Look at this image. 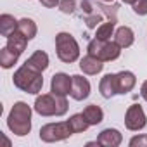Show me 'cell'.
<instances>
[{"label":"cell","instance_id":"277c9868","mask_svg":"<svg viewBox=\"0 0 147 147\" xmlns=\"http://www.w3.org/2000/svg\"><path fill=\"white\" fill-rule=\"evenodd\" d=\"M55 49H57V57L62 62H75L80 55V47L76 40L69 33H59L55 36Z\"/></svg>","mask_w":147,"mask_h":147},{"label":"cell","instance_id":"6da1fadb","mask_svg":"<svg viewBox=\"0 0 147 147\" xmlns=\"http://www.w3.org/2000/svg\"><path fill=\"white\" fill-rule=\"evenodd\" d=\"M12 82L18 88H21L26 94H38L43 87V78H42V71L28 66L26 62L14 73Z\"/></svg>","mask_w":147,"mask_h":147},{"label":"cell","instance_id":"f546056e","mask_svg":"<svg viewBox=\"0 0 147 147\" xmlns=\"http://www.w3.org/2000/svg\"><path fill=\"white\" fill-rule=\"evenodd\" d=\"M140 95L147 100V82H144L142 83V88H140Z\"/></svg>","mask_w":147,"mask_h":147},{"label":"cell","instance_id":"4dcf8cb0","mask_svg":"<svg viewBox=\"0 0 147 147\" xmlns=\"http://www.w3.org/2000/svg\"><path fill=\"white\" fill-rule=\"evenodd\" d=\"M123 2H125V4H131V5H133V4L137 2V0H123Z\"/></svg>","mask_w":147,"mask_h":147},{"label":"cell","instance_id":"2e32d148","mask_svg":"<svg viewBox=\"0 0 147 147\" xmlns=\"http://www.w3.org/2000/svg\"><path fill=\"white\" fill-rule=\"evenodd\" d=\"M26 64L43 73V71L49 67V55H47L43 50H36V52H35V54L26 61Z\"/></svg>","mask_w":147,"mask_h":147},{"label":"cell","instance_id":"d4e9b609","mask_svg":"<svg viewBox=\"0 0 147 147\" xmlns=\"http://www.w3.org/2000/svg\"><path fill=\"white\" fill-rule=\"evenodd\" d=\"M100 9H102V12L104 14H107V18H109V21H113V23H116V12H118V9H119V5H113V7H109V5H100Z\"/></svg>","mask_w":147,"mask_h":147},{"label":"cell","instance_id":"7c38bea8","mask_svg":"<svg viewBox=\"0 0 147 147\" xmlns=\"http://www.w3.org/2000/svg\"><path fill=\"white\" fill-rule=\"evenodd\" d=\"M116 82H118V94H128L135 87L137 78L131 71H121L116 75Z\"/></svg>","mask_w":147,"mask_h":147},{"label":"cell","instance_id":"ba28073f","mask_svg":"<svg viewBox=\"0 0 147 147\" xmlns=\"http://www.w3.org/2000/svg\"><path fill=\"white\" fill-rule=\"evenodd\" d=\"M73 87V76L66 75V73H55L50 82V92L59 94V95H67L71 94Z\"/></svg>","mask_w":147,"mask_h":147},{"label":"cell","instance_id":"30bf717a","mask_svg":"<svg viewBox=\"0 0 147 147\" xmlns=\"http://www.w3.org/2000/svg\"><path fill=\"white\" fill-rule=\"evenodd\" d=\"M121 140H123L121 133L118 130H114V128H106L97 137L99 145H104V147H118L121 144Z\"/></svg>","mask_w":147,"mask_h":147},{"label":"cell","instance_id":"8992f818","mask_svg":"<svg viewBox=\"0 0 147 147\" xmlns=\"http://www.w3.org/2000/svg\"><path fill=\"white\" fill-rule=\"evenodd\" d=\"M71 135H73V130L67 121L49 123L40 128V138L43 142H59V140H66Z\"/></svg>","mask_w":147,"mask_h":147},{"label":"cell","instance_id":"1f68e13d","mask_svg":"<svg viewBox=\"0 0 147 147\" xmlns=\"http://www.w3.org/2000/svg\"><path fill=\"white\" fill-rule=\"evenodd\" d=\"M100 2H113V0H100Z\"/></svg>","mask_w":147,"mask_h":147},{"label":"cell","instance_id":"4316f807","mask_svg":"<svg viewBox=\"0 0 147 147\" xmlns=\"http://www.w3.org/2000/svg\"><path fill=\"white\" fill-rule=\"evenodd\" d=\"M130 145L135 147V145H147V135H140V137H133L130 140Z\"/></svg>","mask_w":147,"mask_h":147},{"label":"cell","instance_id":"ffe728a7","mask_svg":"<svg viewBox=\"0 0 147 147\" xmlns=\"http://www.w3.org/2000/svg\"><path fill=\"white\" fill-rule=\"evenodd\" d=\"M18 31H19L24 38L31 40V38H35V35H36V24H35L31 19L24 18V19L18 21Z\"/></svg>","mask_w":147,"mask_h":147},{"label":"cell","instance_id":"9a60e30c","mask_svg":"<svg viewBox=\"0 0 147 147\" xmlns=\"http://www.w3.org/2000/svg\"><path fill=\"white\" fill-rule=\"evenodd\" d=\"M133 40H135L133 31H131V28H128V26H121V28H118L116 33H114V42H116L121 49L130 47V45L133 43Z\"/></svg>","mask_w":147,"mask_h":147},{"label":"cell","instance_id":"ac0fdd59","mask_svg":"<svg viewBox=\"0 0 147 147\" xmlns=\"http://www.w3.org/2000/svg\"><path fill=\"white\" fill-rule=\"evenodd\" d=\"M83 114H85V118H87V121H88L90 125H99V123L104 119V111H102L99 106H95V104L87 106V107L83 109Z\"/></svg>","mask_w":147,"mask_h":147},{"label":"cell","instance_id":"7a4b0ae2","mask_svg":"<svg viewBox=\"0 0 147 147\" xmlns=\"http://www.w3.org/2000/svg\"><path fill=\"white\" fill-rule=\"evenodd\" d=\"M7 126L18 137L28 135L31 130V107L26 102H16L9 113Z\"/></svg>","mask_w":147,"mask_h":147},{"label":"cell","instance_id":"8fae6325","mask_svg":"<svg viewBox=\"0 0 147 147\" xmlns=\"http://www.w3.org/2000/svg\"><path fill=\"white\" fill-rule=\"evenodd\" d=\"M99 92L104 99H111L118 94V82H116V75H106L100 83H99Z\"/></svg>","mask_w":147,"mask_h":147},{"label":"cell","instance_id":"484cf974","mask_svg":"<svg viewBox=\"0 0 147 147\" xmlns=\"http://www.w3.org/2000/svg\"><path fill=\"white\" fill-rule=\"evenodd\" d=\"M133 12L138 16H145L147 14V0H137L133 4Z\"/></svg>","mask_w":147,"mask_h":147},{"label":"cell","instance_id":"52a82bcc","mask_svg":"<svg viewBox=\"0 0 147 147\" xmlns=\"http://www.w3.org/2000/svg\"><path fill=\"white\" fill-rule=\"evenodd\" d=\"M145 123H147V118H145L144 109H142L138 104L130 106L128 111H126V116H125V125H126V128L131 130V131H138V130H142V128L145 126Z\"/></svg>","mask_w":147,"mask_h":147},{"label":"cell","instance_id":"7402d4cb","mask_svg":"<svg viewBox=\"0 0 147 147\" xmlns=\"http://www.w3.org/2000/svg\"><path fill=\"white\" fill-rule=\"evenodd\" d=\"M114 24H116V23H113V21L107 19V23H104V24H100V26L97 28V35H95V38H99V40H109V38L113 36Z\"/></svg>","mask_w":147,"mask_h":147},{"label":"cell","instance_id":"d6986e66","mask_svg":"<svg viewBox=\"0 0 147 147\" xmlns=\"http://www.w3.org/2000/svg\"><path fill=\"white\" fill-rule=\"evenodd\" d=\"M67 123H69L73 133H82V131H85V130L90 126V123L87 121V118H85L83 113H82V114H73V116L67 119Z\"/></svg>","mask_w":147,"mask_h":147},{"label":"cell","instance_id":"9c48e42d","mask_svg":"<svg viewBox=\"0 0 147 147\" xmlns=\"http://www.w3.org/2000/svg\"><path fill=\"white\" fill-rule=\"evenodd\" d=\"M90 95V83L87 78L75 75L73 76V87H71V97L75 100H83Z\"/></svg>","mask_w":147,"mask_h":147},{"label":"cell","instance_id":"5b68a950","mask_svg":"<svg viewBox=\"0 0 147 147\" xmlns=\"http://www.w3.org/2000/svg\"><path fill=\"white\" fill-rule=\"evenodd\" d=\"M88 54L100 59L102 62L106 61H114L119 57L121 54V47L116 43V42H109V40H99V38H94L90 43H88Z\"/></svg>","mask_w":147,"mask_h":147},{"label":"cell","instance_id":"603a6c76","mask_svg":"<svg viewBox=\"0 0 147 147\" xmlns=\"http://www.w3.org/2000/svg\"><path fill=\"white\" fill-rule=\"evenodd\" d=\"M59 9L64 14H73L75 9H76V2H75V0H61V2H59Z\"/></svg>","mask_w":147,"mask_h":147},{"label":"cell","instance_id":"4fadbf2b","mask_svg":"<svg viewBox=\"0 0 147 147\" xmlns=\"http://www.w3.org/2000/svg\"><path fill=\"white\" fill-rule=\"evenodd\" d=\"M80 67H82L83 73H87V75H97V73L102 71L104 64H102L100 59H97V57H94V55L88 54V55H85L80 61Z\"/></svg>","mask_w":147,"mask_h":147},{"label":"cell","instance_id":"e0dca14e","mask_svg":"<svg viewBox=\"0 0 147 147\" xmlns=\"http://www.w3.org/2000/svg\"><path fill=\"white\" fill-rule=\"evenodd\" d=\"M16 30H18V21L11 14L0 16V33H2V36H11Z\"/></svg>","mask_w":147,"mask_h":147},{"label":"cell","instance_id":"f1b7e54d","mask_svg":"<svg viewBox=\"0 0 147 147\" xmlns=\"http://www.w3.org/2000/svg\"><path fill=\"white\" fill-rule=\"evenodd\" d=\"M40 2H42V5H45V7H55V5H59L61 0H40Z\"/></svg>","mask_w":147,"mask_h":147},{"label":"cell","instance_id":"cb8c5ba5","mask_svg":"<svg viewBox=\"0 0 147 147\" xmlns=\"http://www.w3.org/2000/svg\"><path fill=\"white\" fill-rule=\"evenodd\" d=\"M100 21H102V14H99V12H92V14H88L87 19H85V23H87L88 28H97V24H99Z\"/></svg>","mask_w":147,"mask_h":147},{"label":"cell","instance_id":"3957f363","mask_svg":"<svg viewBox=\"0 0 147 147\" xmlns=\"http://www.w3.org/2000/svg\"><path fill=\"white\" fill-rule=\"evenodd\" d=\"M35 111L40 116H62L67 111V100L66 95H59V94H43L40 97H36L35 100Z\"/></svg>","mask_w":147,"mask_h":147},{"label":"cell","instance_id":"83f0119b","mask_svg":"<svg viewBox=\"0 0 147 147\" xmlns=\"http://www.w3.org/2000/svg\"><path fill=\"white\" fill-rule=\"evenodd\" d=\"M82 9H83V12H85L87 16L92 14V12H95L94 7H92V2H90V0H83V2H82Z\"/></svg>","mask_w":147,"mask_h":147},{"label":"cell","instance_id":"44dd1931","mask_svg":"<svg viewBox=\"0 0 147 147\" xmlns=\"http://www.w3.org/2000/svg\"><path fill=\"white\" fill-rule=\"evenodd\" d=\"M18 59H19V54L12 52V50H11V49H7V47H4L2 50H0V64H2V67H4V69L12 67V66L18 62Z\"/></svg>","mask_w":147,"mask_h":147},{"label":"cell","instance_id":"5bb4252c","mask_svg":"<svg viewBox=\"0 0 147 147\" xmlns=\"http://www.w3.org/2000/svg\"><path fill=\"white\" fill-rule=\"evenodd\" d=\"M28 42H30V40H28V38H24V36L16 30L11 36H7V45H5V47H7V49H11L12 52H16V54H19V55H21V54L24 52V49H26Z\"/></svg>","mask_w":147,"mask_h":147}]
</instances>
